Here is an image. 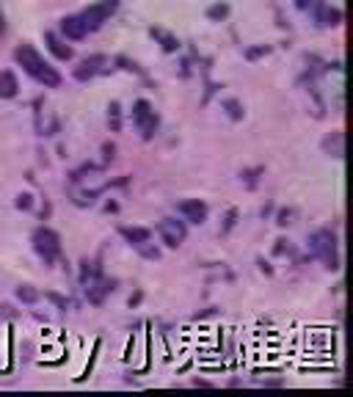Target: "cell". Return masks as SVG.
Listing matches in <instances>:
<instances>
[{
    "label": "cell",
    "instance_id": "6da1fadb",
    "mask_svg": "<svg viewBox=\"0 0 353 397\" xmlns=\"http://www.w3.org/2000/svg\"><path fill=\"white\" fill-rule=\"evenodd\" d=\"M14 58H17L19 67L25 69L36 83H42L44 88H58L61 86V75L31 47V44H19L17 50H14Z\"/></svg>",
    "mask_w": 353,
    "mask_h": 397
},
{
    "label": "cell",
    "instance_id": "7a4b0ae2",
    "mask_svg": "<svg viewBox=\"0 0 353 397\" xmlns=\"http://www.w3.org/2000/svg\"><path fill=\"white\" fill-rule=\"evenodd\" d=\"M309 251L323 259V265H326L328 271H336V268H339V259H336V237L331 235L328 229H318V232H312Z\"/></svg>",
    "mask_w": 353,
    "mask_h": 397
},
{
    "label": "cell",
    "instance_id": "3957f363",
    "mask_svg": "<svg viewBox=\"0 0 353 397\" xmlns=\"http://www.w3.org/2000/svg\"><path fill=\"white\" fill-rule=\"evenodd\" d=\"M34 248L36 254L44 259V265H52V262L61 257V237L52 232V229L42 226L34 232Z\"/></svg>",
    "mask_w": 353,
    "mask_h": 397
},
{
    "label": "cell",
    "instance_id": "277c9868",
    "mask_svg": "<svg viewBox=\"0 0 353 397\" xmlns=\"http://www.w3.org/2000/svg\"><path fill=\"white\" fill-rule=\"evenodd\" d=\"M116 9H119V0H100L97 6H88L86 11H80L78 17H80V22H83V28L91 34V31H100L102 22L111 17Z\"/></svg>",
    "mask_w": 353,
    "mask_h": 397
},
{
    "label": "cell",
    "instance_id": "5b68a950",
    "mask_svg": "<svg viewBox=\"0 0 353 397\" xmlns=\"http://www.w3.org/2000/svg\"><path fill=\"white\" fill-rule=\"evenodd\" d=\"M133 121H135L138 133H141V138L144 141H149V138L157 133V113L152 110V105H149L147 100H138L135 105H133Z\"/></svg>",
    "mask_w": 353,
    "mask_h": 397
},
{
    "label": "cell",
    "instance_id": "8992f818",
    "mask_svg": "<svg viewBox=\"0 0 353 397\" xmlns=\"http://www.w3.org/2000/svg\"><path fill=\"white\" fill-rule=\"evenodd\" d=\"M157 232H160V237H163V243L168 245V248H180L182 240H185V224L177 218H163L160 224H157Z\"/></svg>",
    "mask_w": 353,
    "mask_h": 397
},
{
    "label": "cell",
    "instance_id": "52a82bcc",
    "mask_svg": "<svg viewBox=\"0 0 353 397\" xmlns=\"http://www.w3.org/2000/svg\"><path fill=\"white\" fill-rule=\"evenodd\" d=\"M177 212H180L185 221L190 224H204L207 221V204L199 202V199H185V202L177 204Z\"/></svg>",
    "mask_w": 353,
    "mask_h": 397
},
{
    "label": "cell",
    "instance_id": "ba28073f",
    "mask_svg": "<svg viewBox=\"0 0 353 397\" xmlns=\"http://www.w3.org/2000/svg\"><path fill=\"white\" fill-rule=\"evenodd\" d=\"M116 290V281H88V287H86V295H88V304H94V306H100L105 301V295L108 293H113Z\"/></svg>",
    "mask_w": 353,
    "mask_h": 397
},
{
    "label": "cell",
    "instance_id": "9c48e42d",
    "mask_svg": "<svg viewBox=\"0 0 353 397\" xmlns=\"http://www.w3.org/2000/svg\"><path fill=\"white\" fill-rule=\"evenodd\" d=\"M315 17H318V25L336 28L339 22H342V11L331 9V6H326V3H315Z\"/></svg>",
    "mask_w": 353,
    "mask_h": 397
},
{
    "label": "cell",
    "instance_id": "30bf717a",
    "mask_svg": "<svg viewBox=\"0 0 353 397\" xmlns=\"http://www.w3.org/2000/svg\"><path fill=\"white\" fill-rule=\"evenodd\" d=\"M105 64V55H91V58L80 61V67H75V80H80V83H86V80H91V77L100 72V67Z\"/></svg>",
    "mask_w": 353,
    "mask_h": 397
},
{
    "label": "cell",
    "instance_id": "8fae6325",
    "mask_svg": "<svg viewBox=\"0 0 353 397\" xmlns=\"http://www.w3.org/2000/svg\"><path fill=\"white\" fill-rule=\"evenodd\" d=\"M44 42H47V50H50L58 61H69L72 55H75V52H72V47H69L67 42H61L52 31H44Z\"/></svg>",
    "mask_w": 353,
    "mask_h": 397
},
{
    "label": "cell",
    "instance_id": "7c38bea8",
    "mask_svg": "<svg viewBox=\"0 0 353 397\" xmlns=\"http://www.w3.org/2000/svg\"><path fill=\"white\" fill-rule=\"evenodd\" d=\"M61 31H64V36L67 39H72V42H80V39H86V28H83V22H80V17L75 14V17H64L61 19Z\"/></svg>",
    "mask_w": 353,
    "mask_h": 397
},
{
    "label": "cell",
    "instance_id": "4fadbf2b",
    "mask_svg": "<svg viewBox=\"0 0 353 397\" xmlns=\"http://www.w3.org/2000/svg\"><path fill=\"white\" fill-rule=\"evenodd\" d=\"M17 91H19L17 75L9 72V69H3L0 72V100H11V97H17Z\"/></svg>",
    "mask_w": 353,
    "mask_h": 397
},
{
    "label": "cell",
    "instance_id": "5bb4252c",
    "mask_svg": "<svg viewBox=\"0 0 353 397\" xmlns=\"http://www.w3.org/2000/svg\"><path fill=\"white\" fill-rule=\"evenodd\" d=\"M323 152L331 155V157H342V155H345V136H342V130H334L331 136H326V141H323Z\"/></svg>",
    "mask_w": 353,
    "mask_h": 397
},
{
    "label": "cell",
    "instance_id": "9a60e30c",
    "mask_svg": "<svg viewBox=\"0 0 353 397\" xmlns=\"http://www.w3.org/2000/svg\"><path fill=\"white\" fill-rule=\"evenodd\" d=\"M121 237L127 240L130 245H141V243H149V237H152V232L149 229H141V226H124L121 229Z\"/></svg>",
    "mask_w": 353,
    "mask_h": 397
},
{
    "label": "cell",
    "instance_id": "2e32d148",
    "mask_svg": "<svg viewBox=\"0 0 353 397\" xmlns=\"http://www.w3.org/2000/svg\"><path fill=\"white\" fill-rule=\"evenodd\" d=\"M152 36H155V39H160V44H163L166 52H177V50H180V42H177V36L163 34L160 28H152Z\"/></svg>",
    "mask_w": 353,
    "mask_h": 397
},
{
    "label": "cell",
    "instance_id": "e0dca14e",
    "mask_svg": "<svg viewBox=\"0 0 353 397\" xmlns=\"http://www.w3.org/2000/svg\"><path fill=\"white\" fill-rule=\"evenodd\" d=\"M39 298H42V295H39V290L31 287V284H19V287H17V301H22V304L31 306V304H36Z\"/></svg>",
    "mask_w": 353,
    "mask_h": 397
},
{
    "label": "cell",
    "instance_id": "ac0fdd59",
    "mask_svg": "<svg viewBox=\"0 0 353 397\" xmlns=\"http://www.w3.org/2000/svg\"><path fill=\"white\" fill-rule=\"evenodd\" d=\"M108 124H111L113 133L121 130V105L119 102H111V105H108Z\"/></svg>",
    "mask_w": 353,
    "mask_h": 397
},
{
    "label": "cell",
    "instance_id": "d6986e66",
    "mask_svg": "<svg viewBox=\"0 0 353 397\" xmlns=\"http://www.w3.org/2000/svg\"><path fill=\"white\" fill-rule=\"evenodd\" d=\"M97 276H100V268H97L94 262H88V259L80 262V284H88V281L97 279Z\"/></svg>",
    "mask_w": 353,
    "mask_h": 397
},
{
    "label": "cell",
    "instance_id": "ffe728a7",
    "mask_svg": "<svg viewBox=\"0 0 353 397\" xmlns=\"http://www.w3.org/2000/svg\"><path fill=\"white\" fill-rule=\"evenodd\" d=\"M226 14H229V6H226V3H216V6H210V9H207V17L213 19V22L226 19Z\"/></svg>",
    "mask_w": 353,
    "mask_h": 397
},
{
    "label": "cell",
    "instance_id": "44dd1931",
    "mask_svg": "<svg viewBox=\"0 0 353 397\" xmlns=\"http://www.w3.org/2000/svg\"><path fill=\"white\" fill-rule=\"evenodd\" d=\"M224 110L229 113V119H235V121H240L243 119V105L237 100H224Z\"/></svg>",
    "mask_w": 353,
    "mask_h": 397
},
{
    "label": "cell",
    "instance_id": "7402d4cb",
    "mask_svg": "<svg viewBox=\"0 0 353 397\" xmlns=\"http://www.w3.org/2000/svg\"><path fill=\"white\" fill-rule=\"evenodd\" d=\"M97 196H100V190H78V193H75V204H80V207L94 204Z\"/></svg>",
    "mask_w": 353,
    "mask_h": 397
},
{
    "label": "cell",
    "instance_id": "603a6c76",
    "mask_svg": "<svg viewBox=\"0 0 353 397\" xmlns=\"http://www.w3.org/2000/svg\"><path fill=\"white\" fill-rule=\"evenodd\" d=\"M268 52H270V47H268V44L249 47V50H246V61H257V58H262V55H268Z\"/></svg>",
    "mask_w": 353,
    "mask_h": 397
},
{
    "label": "cell",
    "instance_id": "cb8c5ba5",
    "mask_svg": "<svg viewBox=\"0 0 353 397\" xmlns=\"http://www.w3.org/2000/svg\"><path fill=\"white\" fill-rule=\"evenodd\" d=\"M44 298H47V301H50V304H55L58 306V309H64V312H67V298L64 295H58V293H44Z\"/></svg>",
    "mask_w": 353,
    "mask_h": 397
},
{
    "label": "cell",
    "instance_id": "d4e9b609",
    "mask_svg": "<svg viewBox=\"0 0 353 397\" xmlns=\"http://www.w3.org/2000/svg\"><path fill=\"white\" fill-rule=\"evenodd\" d=\"M14 204H17L19 210H31V207H34V196H31V193H19Z\"/></svg>",
    "mask_w": 353,
    "mask_h": 397
},
{
    "label": "cell",
    "instance_id": "484cf974",
    "mask_svg": "<svg viewBox=\"0 0 353 397\" xmlns=\"http://www.w3.org/2000/svg\"><path fill=\"white\" fill-rule=\"evenodd\" d=\"M290 218H293V210H287V207H282V210L276 212V224H279V226H287Z\"/></svg>",
    "mask_w": 353,
    "mask_h": 397
},
{
    "label": "cell",
    "instance_id": "4316f807",
    "mask_svg": "<svg viewBox=\"0 0 353 397\" xmlns=\"http://www.w3.org/2000/svg\"><path fill=\"white\" fill-rule=\"evenodd\" d=\"M138 251L144 254L147 259H160V251H157V248H152V245H147V243H141V245H138Z\"/></svg>",
    "mask_w": 353,
    "mask_h": 397
},
{
    "label": "cell",
    "instance_id": "83f0119b",
    "mask_svg": "<svg viewBox=\"0 0 353 397\" xmlns=\"http://www.w3.org/2000/svg\"><path fill=\"white\" fill-rule=\"evenodd\" d=\"M290 251H293V248H290V243H287V240H276L273 254H279V257H282V254H290Z\"/></svg>",
    "mask_w": 353,
    "mask_h": 397
},
{
    "label": "cell",
    "instance_id": "f1b7e54d",
    "mask_svg": "<svg viewBox=\"0 0 353 397\" xmlns=\"http://www.w3.org/2000/svg\"><path fill=\"white\" fill-rule=\"evenodd\" d=\"M235 221H237V210H229L224 218V232H229V229L235 226Z\"/></svg>",
    "mask_w": 353,
    "mask_h": 397
},
{
    "label": "cell",
    "instance_id": "f546056e",
    "mask_svg": "<svg viewBox=\"0 0 353 397\" xmlns=\"http://www.w3.org/2000/svg\"><path fill=\"white\" fill-rule=\"evenodd\" d=\"M0 317H9V320H14V317H17L14 306H11V304H0Z\"/></svg>",
    "mask_w": 353,
    "mask_h": 397
},
{
    "label": "cell",
    "instance_id": "4dcf8cb0",
    "mask_svg": "<svg viewBox=\"0 0 353 397\" xmlns=\"http://www.w3.org/2000/svg\"><path fill=\"white\" fill-rule=\"evenodd\" d=\"M102 157H105V160H113V157H116V146H113V144H102Z\"/></svg>",
    "mask_w": 353,
    "mask_h": 397
},
{
    "label": "cell",
    "instance_id": "1f68e13d",
    "mask_svg": "<svg viewBox=\"0 0 353 397\" xmlns=\"http://www.w3.org/2000/svg\"><path fill=\"white\" fill-rule=\"evenodd\" d=\"M257 174H262V169H254V171H246L243 177H246V182L249 185H257Z\"/></svg>",
    "mask_w": 353,
    "mask_h": 397
},
{
    "label": "cell",
    "instance_id": "d6a6232c",
    "mask_svg": "<svg viewBox=\"0 0 353 397\" xmlns=\"http://www.w3.org/2000/svg\"><path fill=\"white\" fill-rule=\"evenodd\" d=\"M193 386H213L210 380H204V378H193Z\"/></svg>",
    "mask_w": 353,
    "mask_h": 397
},
{
    "label": "cell",
    "instance_id": "836d02e7",
    "mask_svg": "<svg viewBox=\"0 0 353 397\" xmlns=\"http://www.w3.org/2000/svg\"><path fill=\"white\" fill-rule=\"evenodd\" d=\"M116 210H119V204H116V202H108V204H105V212H116Z\"/></svg>",
    "mask_w": 353,
    "mask_h": 397
},
{
    "label": "cell",
    "instance_id": "e575fe53",
    "mask_svg": "<svg viewBox=\"0 0 353 397\" xmlns=\"http://www.w3.org/2000/svg\"><path fill=\"white\" fill-rule=\"evenodd\" d=\"M3 34H6V17H3V11H0V39H3Z\"/></svg>",
    "mask_w": 353,
    "mask_h": 397
},
{
    "label": "cell",
    "instance_id": "d590c367",
    "mask_svg": "<svg viewBox=\"0 0 353 397\" xmlns=\"http://www.w3.org/2000/svg\"><path fill=\"white\" fill-rule=\"evenodd\" d=\"M309 6V0H298V9H306Z\"/></svg>",
    "mask_w": 353,
    "mask_h": 397
}]
</instances>
